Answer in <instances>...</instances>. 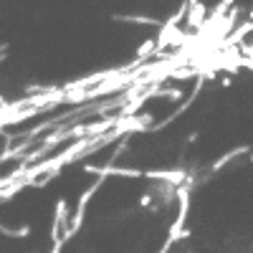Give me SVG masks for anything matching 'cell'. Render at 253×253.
<instances>
[]
</instances>
